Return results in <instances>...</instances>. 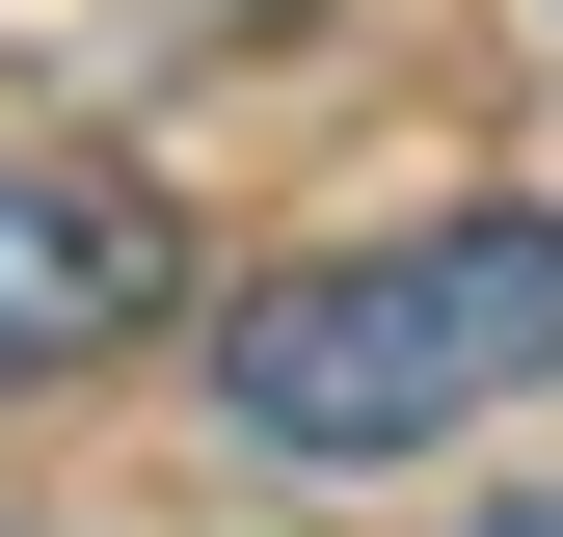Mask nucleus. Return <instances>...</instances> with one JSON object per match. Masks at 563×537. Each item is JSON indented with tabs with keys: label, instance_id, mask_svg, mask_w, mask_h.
<instances>
[{
	"label": "nucleus",
	"instance_id": "f257e3e1",
	"mask_svg": "<svg viewBox=\"0 0 563 537\" xmlns=\"http://www.w3.org/2000/svg\"><path fill=\"white\" fill-rule=\"evenodd\" d=\"M563 376V216L483 188V216H376L296 242L268 296H216V430L268 484H376V457H456L483 403Z\"/></svg>",
	"mask_w": 563,
	"mask_h": 537
},
{
	"label": "nucleus",
	"instance_id": "f03ea898",
	"mask_svg": "<svg viewBox=\"0 0 563 537\" xmlns=\"http://www.w3.org/2000/svg\"><path fill=\"white\" fill-rule=\"evenodd\" d=\"M188 296V216L134 162H0V376H108Z\"/></svg>",
	"mask_w": 563,
	"mask_h": 537
},
{
	"label": "nucleus",
	"instance_id": "7ed1b4c3",
	"mask_svg": "<svg viewBox=\"0 0 563 537\" xmlns=\"http://www.w3.org/2000/svg\"><path fill=\"white\" fill-rule=\"evenodd\" d=\"M483 537H563V511H483Z\"/></svg>",
	"mask_w": 563,
	"mask_h": 537
}]
</instances>
